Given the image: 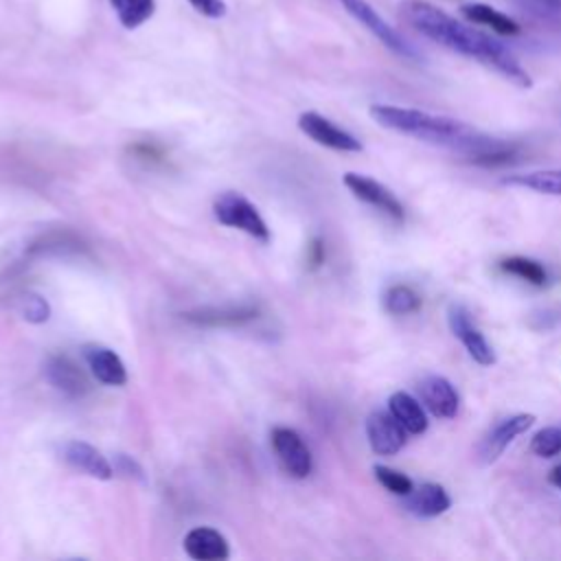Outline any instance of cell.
Here are the masks:
<instances>
[{"label": "cell", "instance_id": "1f68e13d", "mask_svg": "<svg viewBox=\"0 0 561 561\" xmlns=\"http://www.w3.org/2000/svg\"><path fill=\"white\" fill-rule=\"evenodd\" d=\"M548 480H550V484H554L557 489H561V465H557L554 469H550Z\"/></svg>", "mask_w": 561, "mask_h": 561}, {"label": "cell", "instance_id": "ac0fdd59", "mask_svg": "<svg viewBox=\"0 0 561 561\" xmlns=\"http://www.w3.org/2000/svg\"><path fill=\"white\" fill-rule=\"evenodd\" d=\"M388 410L405 427V432L423 434L427 430V416L421 403L410 392H403V390L392 392L388 399Z\"/></svg>", "mask_w": 561, "mask_h": 561}, {"label": "cell", "instance_id": "5bb4252c", "mask_svg": "<svg viewBox=\"0 0 561 561\" xmlns=\"http://www.w3.org/2000/svg\"><path fill=\"white\" fill-rule=\"evenodd\" d=\"M61 458L70 467L88 473L90 478L110 480L114 476V469H112L110 460L96 447H92L90 443H83V440H68V443H64L61 445Z\"/></svg>", "mask_w": 561, "mask_h": 561}, {"label": "cell", "instance_id": "f1b7e54d", "mask_svg": "<svg viewBox=\"0 0 561 561\" xmlns=\"http://www.w3.org/2000/svg\"><path fill=\"white\" fill-rule=\"evenodd\" d=\"M188 4L197 13H202L204 18H210V20H217V18L226 15V2L224 0H188Z\"/></svg>", "mask_w": 561, "mask_h": 561}, {"label": "cell", "instance_id": "8992f818", "mask_svg": "<svg viewBox=\"0 0 561 561\" xmlns=\"http://www.w3.org/2000/svg\"><path fill=\"white\" fill-rule=\"evenodd\" d=\"M344 186L364 204H370L375 208H379L381 213H386L390 219H394L397 224H403L405 219V210H403V204L397 199V195L386 188L383 184H379L377 180L373 178H366L362 173H344L342 178Z\"/></svg>", "mask_w": 561, "mask_h": 561}, {"label": "cell", "instance_id": "4dcf8cb0", "mask_svg": "<svg viewBox=\"0 0 561 561\" xmlns=\"http://www.w3.org/2000/svg\"><path fill=\"white\" fill-rule=\"evenodd\" d=\"M324 261V245L320 239H313V243L309 245V265L318 267Z\"/></svg>", "mask_w": 561, "mask_h": 561}, {"label": "cell", "instance_id": "2e32d148", "mask_svg": "<svg viewBox=\"0 0 561 561\" xmlns=\"http://www.w3.org/2000/svg\"><path fill=\"white\" fill-rule=\"evenodd\" d=\"M449 506H451L449 493L445 491V486L436 482H423L419 489H412V493L403 497V508L423 519L438 517L447 513Z\"/></svg>", "mask_w": 561, "mask_h": 561}, {"label": "cell", "instance_id": "d4e9b609", "mask_svg": "<svg viewBox=\"0 0 561 561\" xmlns=\"http://www.w3.org/2000/svg\"><path fill=\"white\" fill-rule=\"evenodd\" d=\"M18 311L26 322H33V324H42L50 318L48 300L39 294H33V291H26L18 298Z\"/></svg>", "mask_w": 561, "mask_h": 561}, {"label": "cell", "instance_id": "4316f807", "mask_svg": "<svg viewBox=\"0 0 561 561\" xmlns=\"http://www.w3.org/2000/svg\"><path fill=\"white\" fill-rule=\"evenodd\" d=\"M530 449H533V454H537L541 458L557 456L561 451V427L550 425V427L539 430L530 440Z\"/></svg>", "mask_w": 561, "mask_h": 561}, {"label": "cell", "instance_id": "3957f363", "mask_svg": "<svg viewBox=\"0 0 561 561\" xmlns=\"http://www.w3.org/2000/svg\"><path fill=\"white\" fill-rule=\"evenodd\" d=\"M344 11L355 18L366 31H370L388 50H392L394 55L403 57V59H412V61H423L421 50L410 44L392 24H388L373 4H368L366 0H337Z\"/></svg>", "mask_w": 561, "mask_h": 561}, {"label": "cell", "instance_id": "e0dca14e", "mask_svg": "<svg viewBox=\"0 0 561 561\" xmlns=\"http://www.w3.org/2000/svg\"><path fill=\"white\" fill-rule=\"evenodd\" d=\"M184 320L199 324V327H234L256 318V307L241 305V307H204L195 311L182 313Z\"/></svg>", "mask_w": 561, "mask_h": 561}, {"label": "cell", "instance_id": "7402d4cb", "mask_svg": "<svg viewBox=\"0 0 561 561\" xmlns=\"http://www.w3.org/2000/svg\"><path fill=\"white\" fill-rule=\"evenodd\" d=\"M500 267H502V272L513 274V276L526 280V283L535 285V287H541L548 280L546 267L539 261L528 259V256H508L500 263Z\"/></svg>", "mask_w": 561, "mask_h": 561}, {"label": "cell", "instance_id": "7a4b0ae2", "mask_svg": "<svg viewBox=\"0 0 561 561\" xmlns=\"http://www.w3.org/2000/svg\"><path fill=\"white\" fill-rule=\"evenodd\" d=\"M370 116L375 123H379L386 129L399 131L403 136H412L416 140L456 149L465 153L467 158L493 147L500 138L489 136L473 125L451 118V116H440V114H430L423 110L414 107H399V105H383L375 103L370 105Z\"/></svg>", "mask_w": 561, "mask_h": 561}, {"label": "cell", "instance_id": "30bf717a", "mask_svg": "<svg viewBox=\"0 0 561 561\" xmlns=\"http://www.w3.org/2000/svg\"><path fill=\"white\" fill-rule=\"evenodd\" d=\"M44 377L55 390H59L72 399H79L90 390L88 375L68 355L48 357V362L44 364Z\"/></svg>", "mask_w": 561, "mask_h": 561}, {"label": "cell", "instance_id": "8fae6325", "mask_svg": "<svg viewBox=\"0 0 561 561\" xmlns=\"http://www.w3.org/2000/svg\"><path fill=\"white\" fill-rule=\"evenodd\" d=\"M419 394L425 408L436 416V419H454L460 408V397L451 381L443 375H427L419 383Z\"/></svg>", "mask_w": 561, "mask_h": 561}, {"label": "cell", "instance_id": "d6986e66", "mask_svg": "<svg viewBox=\"0 0 561 561\" xmlns=\"http://www.w3.org/2000/svg\"><path fill=\"white\" fill-rule=\"evenodd\" d=\"M460 11L469 22L489 26L497 35H517L519 33V24L513 18H508L506 13H502L489 4L469 2V4H462Z\"/></svg>", "mask_w": 561, "mask_h": 561}, {"label": "cell", "instance_id": "cb8c5ba5", "mask_svg": "<svg viewBox=\"0 0 561 561\" xmlns=\"http://www.w3.org/2000/svg\"><path fill=\"white\" fill-rule=\"evenodd\" d=\"M517 160H519V147L513 142H506L502 138L493 147L469 156V162L480 164V167H504V164H511Z\"/></svg>", "mask_w": 561, "mask_h": 561}, {"label": "cell", "instance_id": "52a82bcc", "mask_svg": "<svg viewBox=\"0 0 561 561\" xmlns=\"http://www.w3.org/2000/svg\"><path fill=\"white\" fill-rule=\"evenodd\" d=\"M272 447H274V454L278 456L283 469L302 480L311 473L313 469V458H311V451L309 447L305 445L302 436L291 430V427H274L272 430Z\"/></svg>", "mask_w": 561, "mask_h": 561}, {"label": "cell", "instance_id": "603a6c76", "mask_svg": "<svg viewBox=\"0 0 561 561\" xmlns=\"http://www.w3.org/2000/svg\"><path fill=\"white\" fill-rule=\"evenodd\" d=\"M383 307L392 316H408L421 309V296L408 285H392L383 294Z\"/></svg>", "mask_w": 561, "mask_h": 561}, {"label": "cell", "instance_id": "ffe728a7", "mask_svg": "<svg viewBox=\"0 0 561 561\" xmlns=\"http://www.w3.org/2000/svg\"><path fill=\"white\" fill-rule=\"evenodd\" d=\"M502 184L528 188L541 195H561V169H541V171L506 175L502 178Z\"/></svg>", "mask_w": 561, "mask_h": 561}, {"label": "cell", "instance_id": "4fadbf2b", "mask_svg": "<svg viewBox=\"0 0 561 561\" xmlns=\"http://www.w3.org/2000/svg\"><path fill=\"white\" fill-rule=\"evenodd\" d=\"M81 355L96 381H101L105 386H125L127 383L125 364L112 348L101 346V344H85L81 348Z\"/></svg>", "mask_w": 561, "mask_h": 561}, {"label": "cell", "instance_id": "f546056e", "mask_svg": "<svg viewBox=\"0 0 561 561\" xmlns=\"http://www.w3.org/2000/svg\"><path fill=\"white\" fill-rule=\"evenodd\" d=\"M118 469L125 473V476H134V478H142V471H140V467L134 462V460H129L125 454H118Z\"/></svg>", "mask_w": 561, "mask_h": 561}, {"label": "cell", "instance_id": "277c9868", "mask_svg": "<svg viewBox=\"0 0 561 561\" xmlns=\"http://www.w3.org/2000/svg\"><path fill=\"white\" fill-rule=\"evenodd\" d=\"M213 213L217 217L219 224L228 226V228H237L243 230L245 234L254 237L261 243H267L272 239L270 228L265 224V219L259 215V210L254 208V204H250L243 195L239 193H221L215 204H213Z\"/></svg>", "mask_w": 561, "mask_h": 561}, {"label": "cell", "instance_id": "5b68a950", "mask_svg": "<svg viewBox=\"0 0 561 561\" xmlns=\"http://www.w3.org/2000/svg\"><path fill=\"white\" fill-rule=\"evenodd\" d=\"M447 322L451 333L462 342V346L467 348V353L471 355L473 362H478L480 366H493L495 364V351L493 346L486 342V337L480 333V329L471 322V313L462 307L451 302L447 307Z\"/></svg>", "mask_w": 561, "mask_h": 561}, {"label": "cell", "instance_id": "6da1fadb", "mask_svg": "<svg viewBox=\"0 0 561 561\" xmlns=\"http://www.w3.org/2000/svg\"><path fill=\"white\" fill-rule=\"evenodd\" d=\"M399 18L434 44L476 59L478 64L500 72L517 88H533L528 70L500 39L491 37L489 33H482L423 0H403L399 4Z\"/></svg>", "mask_w": 561, "mask_h": 561}, {"label": "cell", "instance_id": "484cf974", "mask_svg": "<svg viewBox=\"0 0 561 561\" xmlns=\"http://www.w3.org/2000/svg\"><path fill=\"white\" fill-rule=\"evenodd\" d=\"M373 473H375L377 482H379L383 489H388L390 493H394V495L405 497V495L412 493V489H414V482H412L405 473H401V471H397V469H392V467L375 465V467H373Z\"/></svg>", "mask_w": 561, "mask_h": 561}, {"label": "cell", "instance_id": "9c48e42d", "mask_svg": "<svg viewBox=\"0 0 561 561\" xmlns=\"http://www.w3.org/2000/svg\"><path fill=\"white\" fill-rule=\"evenodd\" d=\"M366 436L377 456H394L405 445V427L390 414V410H375L366 419Z\"/></svg>", "mask_w": 561, "mask_h": 561}, {"label": "cell", "instance_id": "7c38bea8", "mask_svg": "<svg viewBox=\"0 0 561 561\" xmlns=\"http://www.w3.org/2000/svg\"><path fill=\"white\" fill-rule=\"evenodd\" d=\"M535 423V414H513L497 425L489 430V434L480 443V458L484 462H495L502 451L519 436L524 434L530 425Z\"/></svg>", "mask_w": 561, "mask_h": 561}, {"label": "cell", "instance_id": "44dd1931", "mask_svg": "<svg viewBox=\"0 0 561 561\" xmlns=\"http://www.w3.org/2000/svg\"><path fill=\"white\" fill-rule=\"evenodd\" d=\"M116 20L123 28L134 31L142 26L156 13V0H110Z\"/></svg>", "mask_w": 561, "mask_h": 561}, {"label": "cell", "instance_id": "83f0119b", "mask_svg": "<svg viewBox=\"0 0 561 561\" xmlns=\"http://www.w3.org/2000/svg\"><path fill=\"white\" fill-rule=\"evenodd\" d=\"M519 11L537 20H561V0H511Z\"/></svg>", "mask_w": 561, "mask_h": 561}, {"label": "cell", "instance_id": "9a60e30c", "mask_svg": "<svg viewBox=\"0 0 561 561\" xmlns=\"http://www.w3.org/2000/svg\"><path fill=\"white\" fill-rule=\"evenodd\" d=\"M184 552L195 561H224L230 557L226 537L208 526H197L186 533Z\"/></svg>", "mask_w": 561, "mask_h": 561}, {"label": "cell", "instance_id": "ba28073f", "mask_svg": "<svg viewBox=\"0 0 561 561\" xmlns=\"http://www.w3.org/2000/svg\"><path fill=\"white\" fill-rule=\"evenodd\" d=\"M298 127L305 136H309L313 142L335 149V151H362V142L348 134L346 129L337 127L335 123H331L329 118H324L318 112H302L298 116Z\"/></svg>", "mask_w": 561, "mask_h": 561}]
</instances>
